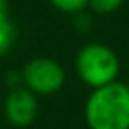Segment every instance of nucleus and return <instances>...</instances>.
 Returning a JSON list of instances; mask_svg holds the SVG:
<instances>
[{"mask_svg": "<svg viewBox=\"0 0 129 129\" xmlns=\"http://www.w3.org/2000/svg\"><path fill=\"white\" fill-rule=\"evenodd\" d=\"M90 129H129V88L124 83L94 88L85 104Z\"/></svg>", "mask_w": 129, "mask_h": 129, "instance_id": "f257e3e1", "label": "nucleus"}, {"mask_svg": "<svg viewBox=\"0 0 129 129\" xmlns=\"http://www.w3.org/2000/svg\"><path fill=\"white\" fill-rule=\"evenodd\" d=\"M118 71V57L104 44L90 43L76 55V73L83 83L92 87V90L117 81Z\"/></svg>", "mask_w": 129, "mask_h": 129, "instance_id": "f03ea898", "label": "nucleus"}, {"mask_svg": "<svg viewBox=\"0 0 129 129\" xmlns=\"http://www.w3.org/2000/svg\"><path fill=\"white\" fill-rule=\"evenodd\" d=\"M23 87L32 90L36 95L57 94L66 83L64 67L50 57H36L28 60L21 71Z\"/></svg>", "mask_w": 129, "mask_h": 129, "instance_id": "7ed1b4c3", "label": "nucleus"}, {"mask_svg": "<svg viewBox=\"0 0 129 129\" xmlns=\"http://www.w3.org/2000/svg\"><path fill=\"white\" fill-rule=\"evenodd\" d=\"M39 113L37 95L27 87H14L9 90L4 101V115L6 120L14 127H28Z\"/></svg>", "mask_w": 129, "mask_h": 129, "instance_id": "20e7f679", "label": "nucleus"}, {"mask_svg": "<svg viewBox=\"0 0 129 129\" xmlns=\"http://www.w3.org/2000/svg\"><path fill=\"white\" fill-rule=\"evenodd\" d=\"M16 43V27L11 21V16L0 18V57L7 55Z\"/></svg>", "mask_w": 129, "mask_h": 129, "instance_id": "39448f33", "label": "nucleus"}, {"mask_svg": "<svg viewBox=\"0 0 129 129\" xmlns=\"http://www.w3.org/2000/svg\"><path fill=\"white\" fill-rule=\"evenodd\" d=\"M48 2L60 13H67V14H76L81 13L90 0H48Z\"/></svg>", "mask_w": 129, "mask_h": 129, "instance_id": "423d86ee", "label": "nucleus"}, {"mask_svg": "<svg viewBox=\"0 0 129 129\" xmlns=\"http://www.w3.org/2000/svg\"><path fill=\"white\" fill-rule=\"evenodd\" d=\"M124 4V0H90L88 6L99 14H110Z\"/></svg>", "mask_w": 129, "mask_h": 129, "instance_id": "0eeeda50", "label": "nucleus"}, {"mask_svg": "<svg viewBox=\"0 0 129 129\" xmlns=\"http://www.w3.org/2000/svg\"><path fill=\"white\" fill-rule=\"evenodd\" d=\"M9 2L7 0H0V18H7L9 16Z\"/></svg>", "mask_w": 129, "mask_h": 129, "instance_id": "6e6552de", "label": "nucleus"}, {"mask_svg": "<svg viewBox=\"0 0 129 129\" xmlns=\"http://www.w3.org/2000/svg\"><path fill=\"white\" fill-rule=\"evenodd\" d=\"M127 88H129V81H127Z\"/></svg>", "mask_w": 129, "mask_h": 129, "instance_id": "1a4fd4ad", "label": "nucleus"}]
</instances>
